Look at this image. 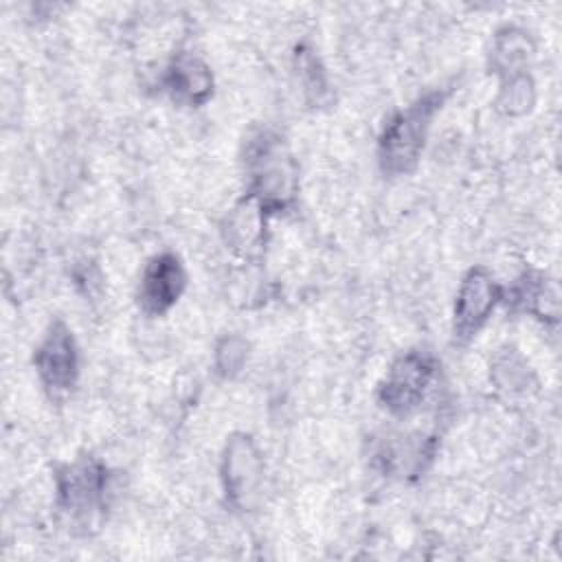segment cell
<instances>
[{
  "instance_id": "obj_7",
  "label": "cell",
  "mask_w": 562,
  "mask_h": 562,
  "mask_svg": "<svg viewBox=\"0 0 562 562\" xmlns=\"http://www.w3.org/2000/svg\"><path fill=\"white\" fill-rule=\"evenodd\" d=\"M261 476V463L259 454L252 448L248 437L231 439L226 459H224V479H226V492L237 505H248L250 496L257 490Z\"/></svg>"
},
{
  "instance_id": "obj_4",
  "label": "cell",
  "mask_w": 562,
  "mask_h": 562,
  "mask_svg": "<svg viewBox=\"0 0 562 562\" xmlns=\"http://www.w3.org/2000/svg\"><path fill=\"white\" fill-rule=\"evenodd\" d=\"M35 367L44 386L53 395H61L72 389L77 380V347L72 331L55 323L42 345L35 351Z\"/></svg>"
},
{
  "instance_id": "obj_1",
  "label": "cell",
  "mask_w": 562,
  "mask_h": 562,
  "mask_svg": "<svg viewBox=\"0 0 562 562\" xmlns=\"http://www.w3.org/2000/svg\"><path fill=\"white\" fill-rule=\"evenodd\" d=\"M441 103L439 94H428L413 103L408 110L395 114L380 138V160L386 171L402 173L408 171L424 147V138L432 114Z\"/></svg>"
},
{
  "instance_id": "obj_2",
  "label": "cell",
  "mask_w": 562,
  "mask_h": 562,
  "mask_svg": "<svg viewBox=\"0 0 562 562\" xmlns=\"http://www.w3.org/2000/svg\"><path fill=\"white\" fill-rule=\"evenodd\" d=\"M501 299L498 285L494 277L483 270L474 268L470 270L457 292L454 303V338L457 340H470L476 336V331L485 325L490 318V312L494 310L496 301Z\"/></svg>"
},
{
  "instance_id": "obj_8",
  "label": "cell",
  "mask_w": 562,
  "mask_h": 562,
  "mask_svg": "<svg viewBox=\"0 0 562 562\" xmlns=\"http://www.w3.org/2000/svg\"><path fill=\"white\" fill-rule=\"evenodd\" d=\"M167 83L173 99L198 105L206 101V97L211 94L213 77H211V70L200 59L184 55L173 61Z\"/></svg>"
},
{
  "instance_id": "obj_5",
  "label": "cell",
  "mask_w": 562,
  "mask_h": 562,
  "mask_svg": "<svg viewBox=\"0 0 562 562\" xmlns=\"http://www.w3.org/2000/svg\"><path fill=\"white\" fill-rule=\"evenodd\" d=\"M184 283L187 274L180 259L169 252L158 255L143 272L138 303L147 314H162L180 299Z\"/></svg>"
},
{
  "instance_id": "obj_3",
  "label": "cell",
  "mask_w": 562,
  "mask_h": 562,
  "mask_svg": "<svg viewBox=\"0 0 562 562\" xmlns=\"http://www.w3.org/2000/svg\"><path fill=\"white\" fill-rule=\"evenodd\" d=\"M432 375L435 362L426 353L413 351L402 356L386 375V382L382 384L380 395L384 406L395 413L413 411L424 400Z\"/></svg>"
},
{
  "instance_id": "obj_6",
  "label": "cell",
  "mask_w": 562,
  "mask_h": 562,
  "mask_svg": "<svg viewBox=\"0 0 562 562\" xmlns=\"http://www.w3.org/2000/svg\"><path fill=\"white\" fill-rule=\"evenodd\" d=\"M105 474L94 461H81L59 476V503L75 518H86L99 512L103 503Z\"/></svg>"
},
{
  "instance_id": "obj_9",
  "label": "cell",
  "mask_w": 562,
  "mask_h": 562,
  "mask_svg": "<svg viewBox=\"0 0 562 562\" xmlns=\"http://www.w3.org/2000/svg\"><path fill=\"white\" fill-rule=\"evenodd\" d=\"M531 83L527 81V77H516L512 81V88L509 90H503V99H501V105H507V112H522L525 105L531 103Z\"/></svg>"
}]
</instances>
